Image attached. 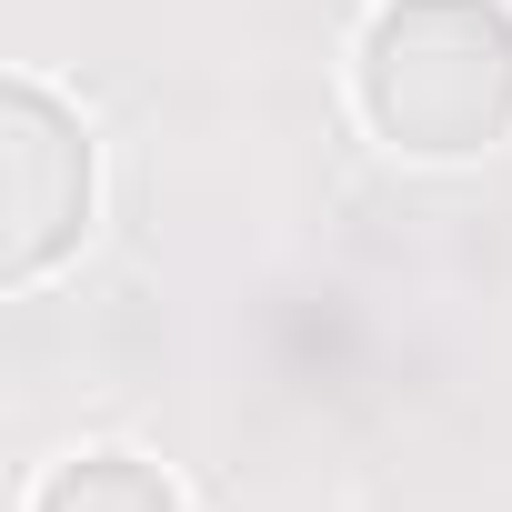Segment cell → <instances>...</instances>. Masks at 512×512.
<instances>
[{"instance_id": "3957f363", "label": "cell", "mask_w": 512, "mask_h": 512, "mask_svg": "<svg viewBox=\"0 0 512 512\" xmlns=\"http://www.w3.org/2000/svg\"><path fill=\"white\" fill-rule=\"evenodd\" d=\"M31 512H181V492L141 452H71V462L41 472Z\"/></svg>"}, {"instance_id": "7a4b0ae2", "label": "cell", "mask_w": 512, "mask_h": 512, "mask_svg": "<svg viewBox=\"0 0 512 512\" xmlns=\"http://www.w3.org/2000/svg\"><path fill=\"white\" fill-rule=\"evenodd\" d=\"M91 231V131L41 91H0V272L41 282L61 251Z\"/></svg>"}, {"instance_id": "6da1fadb", "label": "cell", "mask_w": 512, "mask_h": 512, "mask_svg": "<svg viewBox=\"0 0 512 512\" xmlns=\"http://www.w3.org/2000/svg\"><path fill=\"white\" fill-rule=\"evenodd\" d=\"M362 121L412 161H462L512 131V11L502 0H382L352 61Z\"/></svg>"}]
</instances>
